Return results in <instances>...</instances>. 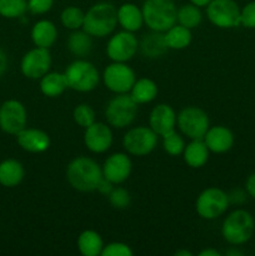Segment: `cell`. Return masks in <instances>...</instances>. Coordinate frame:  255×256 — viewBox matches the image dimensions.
Listing matches in <instances>:
<instances>
[{
    "label": "cell",
    "mask_w": 255,
    "mask_h": 256,
    "mask_svg": "<svg viewBox=\"0 0 255 256\" xmlns=\"http://www.w3.org/2000/svg\"><path fill=\"white\" fill-rule=\"evenodd\" d=\"M66 182L74 190L80 192H96L102 179V165L89 156H76L68 164Z\"/></svg>",
    "instance_id": "6da1fadb"
},
{
    "label": "cell",
    "mask_w": 255,
    "mask_h": 256,
    "mask_svg": "<svg viewBox=\"0 0 255 256\" xmlns=\"http://www.w3.org/2000/svg\"><path fill=\"white\" fill-rule=\"evenodd\" d=\"M115 5L108 2H100L92 5L85 12L82 30L92 38L110 36L118 26V12Z\"/></svg>",
    "instance_id": "7a4b0ae2"
},
{
    "label": "cell",
    "mask_w": 255,
    "mask_h": 256,
    "mask_svg": "<svg viewBox=\"0 0 255 256\" xmlns=\"http://www.w3.org/2000/svg\"><path fill=\"white\" fill-rule=\"evenodd\" d=\"M254 232V216L244 209H236L229 212L222 224V239L232 246H239L249 242Z\"/></svg>",
    "instance_id": "3957f363"
},
{
    "label": "cell",
    "mask_w": 255,
    "mask_h": 256,
    "mask_svg": "<svg viewBox=\"0 0 255 256\" xmlns=\"http://www.w3.org/2000/svg\"><path fill=\"white\" fill-rule=\"evenodd\" d=\"M142 10L144 24L152 32H165L176 24L178 6L174 0H145Z\"/></svg>",
    "instance_id": "277c9868"
},
{
    "label": "cell",
    "mask_w": 255,
    "mask_h": 256,
    "mask_svg": "<svg viewBox=\"0 0 255 256\" xmlns=\"http://www.w3.org/2000/svg\"><path fill=\"white\" fill-rule=\"evenodd\" d=\"M68 88L78 92H90L95 90L102 80L98 68L92 62L76 59L70 62L64 70Z\"/></svg>",
    "instance_id": "5b68a950"
},
{
    "label": "cell",
    "mask_w": 255,
    "mask_h": 256,
    "mask_svg": "<svg viewBox=\"0 0 255 256\" xmlns=\"http://www.w3.org/2000/svg\"><path fill=\"white\" fill-rule=\"evenodd\" d=\"M139 105L132 100L130 94H115L105 108V119L114 129H126L135 122Z\"/></svg>",
    "instance_id": "8992f818"
},
{
    "label": "cell",
    "mask_w": 255,
    "mask_h": 256,
    "mask_svg": "<svg viewBox=\"0 0 255 256\" xmlns=\"http://www.w3.org/2000/svg\"><path fill=\"white\" fill-rule=\"evenodd\" d=\"M230 206L228 192L216 186L202 190L195 202V210L204 220H215L224 215Z\"/></svg>",
    "instance_id": "52a82bcc"
},
{
    "label": "cell",
    "mask_w": 255,
    "mask_h": 256,
    "mask_svg": "<svg viewBox=\"0 0 255 256\" xmlns=\"http://www.w3.org/2000/svg\"><path fill=\"white\" fill-rule=\"evenodd\" d=\"M159 135L150 126L139 125L130 128L122 136V148L132 156H146L158 146Z\"/></svg>",
    "instance_id": "ba28073f"
},
{
    "label": "cell",
    "mask_w": 255,
    "mask_h": 256,
    "mask_svg": "<svg viewBox=\"0 0 255 256\" xmlns=\"http://www.w3.org/2000/svg\"><path fill=\"white\" fill-rule=\"evenodd\" d=\"M102 80L109 92L114 94H129L136 80V74L128 62H112L102 70Z\"/></svg>",
    "instance_id": "9c48e42d"
},
{
    "label": "cell",
    "mask_w": 255,
    "mask_h": 256,
    "mask_svg": "<svg viewBox=\"0 0 255 256\" xmlns=\"http://www.w3.org/2000/svg\"><path fill=\"white\" fill-rule=\"evenodd\" d=\"M176 128L188 139H202L210 128V119L202 108L186 106L178 112Z\"/></svg>",
    "instance_id": "30bf717a"
},
{
    "label": "cell",
    "mask_w": 255,
    "mask_h": 256,
    "mask_svg": "<svg viewBox=\"0 0 255 256\" xmlns=\"http://www.w3.org/2000/svg\"><path fill=\"white\" fill-rule=\"evenodd\" d=\"M139 52V40L135 32L120 30L112 32L106 42L105 52L110 62H129Z\"/></svg>",
    "instance_id": "8fae6325"
},
{
    "label": "cell",
    "mask_w": 255,
    "mask_h": 256,
    "mask_svg": "<svg viewBox=\"0 0 255 256\" xmlns=\"http://www.w3.org/2000/svg\"><path fill=\"white\" fill-rule=\"evenodd\" d=\"M206 18L219 29L240 26V8L235 0H212L206 5Z\"/></svg>",
    "instance_id": "7c38bea8"
},
{
    "label": "cell",
    "mask_w": 255,
    "mask_h": 256,
    "mask_svg": "<svg viewBox=\"0 0 255 256\" xmlns=\"http://www.w3.org/2000/svg\"><path fill=\"white\" fill-rule=\"evenodd\" d=\"M52 64V58L49 49L35 46L22 55L20 72L26 79L39 80L50 72Z\"/></svg>",
    "instance_id": "4fadbf2b"
},
{
    "label": "cell",
    "mask_w": 255,
    "mask_h": 256,
    "mask_svg": "<svg viewBox=\"0 0 255 256\" xmlns=\"http://www.w3.org/2000/svg\"><path fill=\"white\" fill-rule=\"evenodd\" d=\"M28 124L25 105L16 99H8L0 105V130L5 134L16 135Z\"/></svg>",
    "instance_id": "5bb4252c"
},
{
    "label": "cell",
    "mask_w": 255,
    "mask_h": 256,
    "mask_svg": "<svg viewBox=\"0 0 255 256\" xmlns=\"http://www.w3.org/2000/svg\"><path fill=\"white\" fill-rule=\"evenodd\" d=\"M102 178L114 185L126 182L132 172V162L126 152H116L110 154L102 165Z\"/></svg>",
    "instance_id": "9a60e30c"
},
{
    "label": "cell",
    "mask_w": 255,
    "mask_h": 256,
    "mask_svg": "<svg viewBox=\"0 0 255 256\" xmlns=\"http://www.w3.org/2000/svg\"><path fill=\"white\" fill-rule=\"evenodd\" d=\"M84 130V145L92 154H104L112 146L114 134L108 122H95Z\"/></svg>",
    "instance_id": "2e32d148"
},
{
    "label": "cell",
    "mask_w": 255,
    "mask_h": 256,
    "mask_svg": "<svg viewBox=\"0 0 255 256\" xmlns=\"http://www.w3.org/2000/svg\"><path fill=\"white\" fill-rule=\"evenodd\" d=\"M178 114L174 108L165 102L155 105L149 114V126L159 136H164L168 132L176 129Z\"/></svg>",
    "instance_id": "e0dca14e"
},
{
    "label": "cell",
    "mask_w": 255,
    "mask_h": 256,
    "mask_svg": "<svg viewBox=\"0 0 255 256\" xmlns=\"http://www.w3.org/2000/svg\"><path fill=\"white\" fill-rule=\"evenodd\" d=\"M16 142L24 152L32 154H40L50 148L52 140L46 132L38 128H24L16 135Z\"/></svg>",
    "instance_id": "ac0fdd59"
},
{
    "label": "cell",
    "mask_w": 255,
    "mask_h": 256,
    "mask_svg": "<svg viewBox=\"0 0 255 256\" xmlns=\"http://www.w3.org/2000/svg\"><path fill=\"white\" fill-rule=\"evenodd\" d=\"M202 140L206 144L210 152L214 154H225L234 146V134L232 130L224 125H214L208 129Z\"/></svg>",
    "instance_id": "d6986e66"
},
{
    "label": "cell",
    "mask_w": 255,
    "mask_h": 256,
    "mask_svg": "<svg viewBox=\"0 0 255 256\" xmlns=\"http://www.w3.org/2000/svg\"><path fill=\"white\" fill-rule=\"evenodd\" d=\"M118 12V25L122 30L130 32H139L144 24L142 8L138 6L134 2H124L116 10Z\"/></svg>",
    "instance_id": "ffe728a7"
},
{
    "label": "cell",
    "mask_w": 255,
    "mask_h": 256,
    "mask_svg": "<svg viewBox=\"0 0 255 256\" xmlns=\"http://www.w3.org/2000/svg\"><path fill=\"white\" fill-rule=\"evenodd\" d=\"M58 28L52 20L40 19L32 26L30 38L35 46L50 49L58 39Z\"/></svg>",
    "instance_id": "44dd1931"
},
{
    "label": "cell",
    "mask_w": 255,
    "mask_h": 256,
    "mask_svg": "<svg viewBox=\"0 0 255 256\" xmlns=\"http://www.w3.org/2000/svg\"><path fill=\"white\" fill-rule=\"evenodd\" d=\"M168 50L169 48L165 42L164 32L150 30L139 40V52L148 59H159Z\"/></svg>",
    "instance_id": "7402d4cb"
},
{
    "label": "cell",
    "mask_w": 255,
    "mask_h": 256,
    "mask_svg": "<svg viewBox=\"0 0 255 256\" xmlns=\"http://www.w3.org/2000/svg\"><path fill=\"white\" fill-rule=\"evenodd\" d=\"M185 164L192 169H200L208 162L210 156V150L202 139H192L185 145L182 154Z\"/></svg>",
    "instance_id": "603a6c76"
},
{
    "label": "cell",
    "mask_w": 255,
    "mask_h": 256,
    "mask_svg": "<svg viewBox=\"0 0 255 256\" xmlns=\"http://www.w3.org/2000/svg\"><path fill=\"white\" fill-rule=\"evenodd\" d=\"M25 176L24 165L16 159H5L0 162V185L8 189L22 184Z\"/></svg>",
    "instance_id": "cb8c5ba5"
},
{
    "label": "cell",
    "mask_w": 255,
    "mask_h": 256,
    "mask_svg": "<svg viewBox=\"0 0 255 256\" xmlns=\"http://www.w3.org/2000/svg\"><path fill=\"white\" fill-rule=\"evenodd\" d=\"M92 46H94L92 36L88 34L85 30H74L68 36L66 48L70 54L76 56V59H84L88 55H90V52H92Z\"/></svg>",
    "instance_id": "d4e9b609"
},
{
    "label": "cell",
    "mask_w": 255,
    "mask_h": 256,
    "mask_svg": "<svg viewBox=\"0 0 255 256\" xmlns=\"http://www.w3.org/2000/svg\"><path fill=\"white\" fill-rule=\"evenodd\" d=\"M129 94L138 105L149 104L156 99L159 88L156 82L150 78H139L135 80Z\"/></svg>",
    "instance_id": "484cf974"
},
{
    "label": "cell",
    "mask_w": 255,
    "mask_h": 256,
    "mask_svg": "<svg viewBox=\"0 0 255 256\" xmlns=\"http://www.w3.org/2000/svg\"><path fill=\"white\" fill-rule=\"evenodd\" d=\"M39 89L44 96L54 99L64 94L65 90L69 88L64 72H49L39 79Z\"/></svg>",
    "instance_id": "4316f807"
},
{
    "label": "cell",
    "mask_w": 255,
    "mask_h": 256,
    "mask_svg": "<svg viewBox=\"0 0 255 256\" xmlns=\"http://www.w3.org/2000/svg\"><path fill=\"white\" fill-rule=\"evenodd\" d=\"M104 245L102 235L92 229L80 232L76 240L78 250L82 256H102Z\"/></svg>",
    "instance_id": "83f0119b"
},
{
    "label": "cell",
    "mask_w": 255,
    "mask_h": 256,
    "mask_svg": "<svg viewBox=\"0 0 255 256\" xmlns=\"http://www.w3.org/2000/svg\"><path fill=\"white\" fill-rule=\"evenodd\" d=\"M164 38L169 49L184 50L192 44V32L190 29L176 22L164 32Z\"/></svg>",
    "instance_id": "f1b7e54d"
},
{
    "label": "cell",
    "mask_w": 255,
    "mask_h": 256,
    "mask_svg": "<svg viewBox=\"0 0 255 256\" xmlns=\"http://www.w3.org/2000/svg\"><path fill=\"white\" fill-rule=\"evenodd\" d=\"M202 8L196 6V5L192 4V2L182 4V6L178 8V12H176L178 24L192 30V29H196V28L202 24Z\"/></svg>",
    "instance_id": "f546056e"
},
{
    "label": "cell",
    "mask_w": 255,
    "mask_h": 256,
    "mask_svg": "<svg viewBox=\"0 0 255 256\" xmlns=\"http://www.w3.org/2000/svg\"><path fill=\"white\" fill-rule=\"evenodd\" d=\"M84 16L85 12L80 8L70 5V6L64 8L60 12V22L66 30L74 32V30L82 29Z\"/></svg>",
    "instance_id": "4dcf8cb0"
},
{
    "label": "cell",
    "mask_w": 255,
    "mask_h": 256,
    "mask_svg": "<svg viewBox=\"0 0 255 256\" xmlns=\"http://www.w3.org/2000/svg\"><path fill=\"white\" fill-rule=\"evenodd\" d=\"M162 146L168 155H170V156H179V155L182 154L186 142H185L184 135L182 132H176V129H175L165 134L164 136H162Z\"/></svg>",
    "instance_id": "1f68e13d"
},
{
    "label": "cell",
    "mask_w": 255,
    "mask_h": 256,
    "mask_svg": "<svg viewBox=\"0 0 255 256\" xmlns=\"http://www.w3.org/2000/svg\"><path fill=\"white\" fill-rule=\"evenodd\" d=\"M28 12V0H0V15L5 19H20Z\"/></svg>",
    "instance_id": "d6a6232c"
},
{
    "label": "cell",
    "mask_w": 255,
    "mask_h": 256,
    "mask_svg": "<svg viewBox=\"0 0 255 256\" xmlns=\"http://www.w3.org/2000/svg\"><path fill=\"white\" fill-rule=\"evenodd\" d=\"M72 119L78 126L85 129V128L90 126L92 122H96V115H95V110L92 109V105L82 102V104H78L72 110Z\"/></svg>",
    "instance_id": "836d02e7"
},
{
    "label": "cell",
    "mask_w": 255,
    "mask_h": 256,
    "mask_svg": "<svg viewBox=\"0 0 255 256\" xmlns=\"http://www.w3.org/2000/svg\"><path fill=\"white\" fill-rule=\"evenodd\" d=\"M108 200L114 209L125 210L132 204V195L125 188L115 185L110 194L108 195Z\"/></svg>",
    "instance_id": "e575fe53"
},
{
    "label": "cell",
    "mask_w": 255,
    "mask_h": 256,
    "mask_svg": "<svg viewBox=\"0 0 255 256\" xmlns=\"http://www.w3.org/2000/svg\"><path fill=\"white\" fill-rule=\"evenodd\" d=\"M134 252L128 244L122 242H112L102 248V256H132Z\"/></svg>",
    "instance_id": "d590c367"
},
{
    "label": "cell",
    "mask_w": 255,
    "mask_h": 256,
    "mask_svg": "<svg viewBox=\"0 0 255 256\" xmlns=\"http://www.w3.org/2000/svg\"><path fill=\"white\" fill-rule=\"evenodd\" d=\"M240 26L255 29V0L248 2L240 9Z\"/></svg>",
    "instance_id": "8d00e7d4"
},
{
    "label": "cell",
    "mask_w": 255,
    "mask_h": 256,
    "mask_svg": "<svg viewBox=\"0 0 255 256\" xmlns=\"http://www.w3.org/2000/svg\"><path fill=\"white\" fill-rule=\"evenodd\" d=\"M54 0H28V12L32 15H44L52 9Z\"/></svg>",
    "instance_id": "74e56055"
},
{
    "label": "cell",
    "mask_w": 255,
    "mask_h": 256,
    "mask_svg": "<svg viewBox=\"0 0 255 256\" xmlns=\"http://www.w3.org/2000/svg\"><path fill=\"white\" fill-rule=\"evenodd\" d=\"M228 196H229L230 204L240 205V204H244V202H246L248 192L246 190H242V189H232V192H228Z\"/></svg>",
    "instance_id": "f35d334b"
},
{
    "label": "cell",
    "mask_w": 255,
    "mask_h": 256,
    "mask_svg": "<svg viewBox=\"0 0 255 256\" xmlns=\"http://www.w3.org/2000/svg\"><path fill=\"white\" fill-rule=\"evenodd\" d=\"M115 185L112 184V182H110L109 180H106L105 178H102V180H100L99 185H98L96 188V192H99L102 195H105V196H108V195L110 194V192L112 190V188H114Z\"/></svg>",
    "instance_id": "ab89813d"
},
{
    "label": "cell",
    "mask_w": 255,
    "mask_h": 256,
    "mask_svg": "<svg viewBox=\"0 0 255 256\" xmlns=\"http://www.w3.org/2000/svg\"><path fill=\"white\" fill-rule=\"evenodd\" d=\"M245 190H246L249 196L255 199V172H252V174L248 176L246 182H245Z\"/></svg>",
    "instance_id": "60d3db41"
},
{
    "label": "cell",
    "mask_w": 255,
    "mask_h": 256,
    "mask_svg": "<svg viewBox=\"0 0 255 256\" xmlns=\"http://www.w3.org/2000/svg\"><path fill=\"white\" fill-rule=\"evenodd\" d=\"M8 65H9V60H8L6 52L0 48V78L6 72Z\"/></svg>",
    "instance_id": "b9f144b4"
},
{
    "label": "cell",
    "mask_w": 255,
    "mask_h": 256,
    "mask_svg": "<svg viewBox=\"0 0 255 256\" xmlns=\"http://www.w3.org/2000/svg\"><path fill=\"white\" fill-rule=\"evenodd\" d=\"M219 252L214 248H206V249H202V252H199V256H220Z\"/></svg>",
    "instance_id": "7bdbcfd3"
},
{
    "label": "cell",
    "mask_w": 255,
    "mask_h": 256,
    "mask_svg": "<svg viewBox=\"0 0 255 256\" xmlns=\"http://www.w3.org/2000/svg\"><path fill=\"white\" fill-rule=\"evenodd\" d=\"M210 2H212V0H189V2H192V4L196 5V6L199 8H205Z\"/></svg>",
    "instance_id": "ee69618b"
},
{
    "label": "cell",
    "mask_w": 255,
    "mask_h": 256,
    "mask_svg": "<svg viewBox=\"0 0 255 256\" xmlns=\"http://www.w3.org/2000/svg\"><path fill=\"white\" fill-rule=\"evenodd\" d=\"M175 256H192V252H189L188 249H180V250H176V252H174Z\"/></svg>",
    "instance_id": "f6af8a7d"
},
{
    "label": "cell",
    "mask_w": 255,
    "mask_h": 256,
    "mask_svg": "<svg viewBox=\"0 0 255 256\" xmlns=\"http://www.w3.org/2000/svg\"><path fill=\"white\" fill-rule=\"evenodd\" d=\"M226 255L228 256H242V252H239V250H238V249H235V246H234V248H232V249L228 250Z\"/></svg>",
    "instance_id": "bcb514c9"
}]
</instances>
